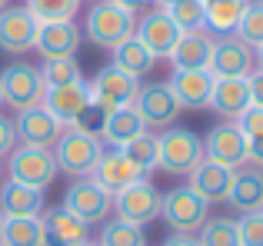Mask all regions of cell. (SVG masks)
<instances>
[{
	"mask_svg": "<svg viewBox=\"0 0 263 246\" xmlns=\"http://www.w3.org/2000/svg\"><path fill=\"white\" fill-rule=\"evenodd\" d=\"M90 180L97 183V187L103 190V193L117 196L120 190H127L130 183L143 180V173L134 167V163L123 156V150H114V147H103L100 160L93 163V170H90Z\"/></svg>",
	"mask_w": 263,
	"mask_h": 246,
	"instance_id": "obj_15",
	"label": "cell"
},
{
	"mask_svg": "<svg viewBox=\"0 0 263 246\" xmlns=\"http://www.w3.org/2000/svg\"><path fill=\"white\" fill-rule=\"evenodd\" d=\"M237 37L243 40L250 50H257L263 44V4H247L243 17H240V27H237Z\"/></svg>",
	"mask_w": 263,
	"mask_h": 246,
	"instance_id": "obj_36",
	"label": "cell"
},
{
	"mask_svg": "<svg viewBox=\"0 0 263 246\" xmlns=\"http://www.w3.org/2000/svg\"><path fill=\"white\" fill-rule=\"evenodd\" d=\"M240 127V133L247 136V140H253V136H263V107H257V104H250L243 113H240L237 120H233Z\"/></svg>",
	"mask_w": 263,
	"mask_h": 246,
	"instance_id": "obj_38",
	"label": "cell"
},
{
	"mask_svg": "<svg viewBox=\"0 0 263 246\" xmlns=\"http://www.w3.org/2000/svg\"><path fill=\"white\" fill-rule=\"evenodd\" d=\"M134 37L140 40L157 60H170V53H174L177 40L183 37V33H180V27L170 20V13L163 10V7H154V10H147V13L137 17Z\"/></svg>",
	"mask_w": 263,
	"mask_h": 246,
	"instance_id": "obj_11",
	"label": "cell"
},
{
	"mask_svg": "<svg viewBox=\"0 0 263 246\" xmlns=\"http://www.w3.org/2000/svg\"><path fill=\"white\" fill-rule=\"evenodd\" d=\"M50 150H53V160H57V170H60V173L80 180V176H90L93 163L100 160L103 140L97 133H90V130L64 127V133L57 136V143H53Z\"/></svg>",
	"mask_w": 263,
	"mask_h": 246,
	"instance_id": "obj_2",
	"label": "cell"
},
{
	"mask_svg": "<svg viewBox=\"0 0 263 246\" xmlns=\"http://www.w3.org/2000/svg\"><path fill=\"white\" fill-rule=\"evenodd\" d=\"M253 67H257V70H263V44L253 50Z\"/></svg>",
	"mask_w": 263,
	"mask_h": 246,
	"instance_id": "obj_44",
	"label": "cell"
},
{
	"mask_svg": "<svg viewBox=\"0 0 263 246\" xmlns=\"http://www.w3.org/2000/svg\"><path fill=\"white\" fill-rule=\"evenodd\" d=\"M206 70L213 73L217 80L223 77H250L257 67H253V50L237 37H213V50H210V60H206Z\"/></svg>",
	"mask_w": 263,
	"mask_h": 246,
	"instance_id": "obj_14",
	"label": "cell"
},
{
	"mask_svg": "<svg viewBox=\"0 0 263 246\" xmlns=\"http://www.w3.org/2000/svg\"><path fill=\"white\" fill-rule=\"evenodd\" d=\"M80 40H84V33L77 30V24L73 20H53V24H40L37 27V50L44 60L50 57H77L80 50Z\"/></svg>",
	"mask_w": 263,
	"mask_h": 246,
	"instance_id": "obj_20",
	"label": "cell"
},
{
	"mask_svg": "<svg viewBox=\"0 0 263 246\" xmlns=\"http://www.w3.org/2000/svg\"><path fill=\"white\" fill-rule=\"evenodd\" d=\"M137 90H140V80L130 77V73L117 70L114 64L100 67L90 80V100L100 113L120 110V107H130L137 100Z\"/></svg>",
	"mask_w": 263,
	"mask_h": 246,
	"instance_id": "obj_7",
	"label": "cell"
},
{
	"mask_svg": "<svg viewBox=\"0 0 263 246\" xmlns=\"http://www.w3.org/2000/svg\"><path fill=\"white\" fill-rule=\"evenodd\" d=\"M250 0H206V33L210 37H230L237 33L240 17H243Z\"/></svg>",
	"mask_w": 263,
	"mask_h": 246,
	"instance_id": "obj_29",
	"label": "cell"
},
{
	"mask_svg": "<svg viewBox=\"0 0 263 246\" xmlns=\"http://www.w3.org/2000/svg\"><path fill=\"white\" fill-rule=\"evenodd\" d=\"M47 93V84L40 77V67L33 64H10L0 70V100L10 107L13 113L40 107Z\"/></svg>",
	"mask_w": 263,
	"mask_h": 246,
	"instance_id": "obj_5",
	"label": "cell"
},
{
	"mask_svg": "<svg viewBox=\"0 0 263 246\" xmlns=\"http://www.w3.org/2000/svg\"><path fill=\"white\" fill-rule=\"evenodd\" d=\"M114 4H120V7H127V10H140V7H147V4H154V0H114Z\"/></svg>",
	"mask_w": 263,
	"mask_h": 246,
	"instance_id": "obj_43",
	"label": "cell"
},
{
	"mask_svg": "<svg viewBox=\"0 0 263 246\" xmlns=\"http://www.w3.org/2000/svg\"><path fill=\"white\" fill-rule=\"evenodd\" d=\"M64 210L73 213L80 223L93 227V223H107L110 220V213H114V196L103 193L90 176H80V180H73L70 187H67Z\"/></svg>",
	"mask_w": 263,
	"mask_h": 246,
	"instance_id": "obj_9",
	"label": "cell"
},
{
	"mask_svg": "<svg viewBox=\"0 0 263 246\" xmlns=\"http://www.w3.org/2000/svg\"><path fill=\"white\" fill-rule=\"evenodd\" d=\"M97 246H147V236H143V227H134L127 220H110L103 223Z\"/></svg>",
	"mask_w": 263,
	"mask_h": 246,
	"instance_id": "obj_35",
	"label": "cell"
},
{
	"mask_svg": "<svg viewBox=\"0 0 263 246\" xmlns=\"http://www.w3.org/2000/svg\"><path fill=\"white\" fill-rule=\"evenodd\" d=\"M160 246H200V240L197 233H170Z\"/></svg>",
	"mask_w": 263,
	"mask_h": 246,
	"instance_id": "obj_42",
	"label": "cell"
},
{
	"mask_svg": "<svg viewBox=\"0 0 263 246\" xmlns=\"http://www.w3.org/2000/svg\"><path fill=\"white\" fill-rule=\"evenodd\" d=\"M250 84L247 77H223L213 84V97H210V110L223 120H237L240 113L250 107Z\"/></svg>",
	"mask_w": 263,
	"mask_h": 246,
	"instance_id": "obj_22",
	"label": "cell"
},
{
	"mask_svg": "<svg viewBox=\"0 0 263 246\" xmlns=\"http://www.w3.org/2000/svg\"><path fill=\"white\" fill-rule=\"evenodd\" d=\"M237 233H240V246H263V210H257V213H240Z\"/></svg>",
	"mask_w": 263,
	"mask_h": 246,
	"instance_id": "obj_37",
	"label": "cell"
},
{
	"mask_svg": "<svg viewBox=\"0 0 263 246\" xmlns=\"http://www.w3.org/2000/svg\"><path fill=\"white\" fill-rule=\"evenodd\" d=\"M0 107H4V100H0Z\"/></svg>",
	"mask_w": 263,
	"mask_h": 246,
	"instance_id": "obj_51",
	"label": "cell"
},
{
	"mask_svg": "<svg viewBox=\"0 0 263 246\" xmlns=\"http://www.w3.org/2000/svg\"><path fill=\"white\" fill-rule=\"evenodd\" d=\"M197 240H200V246H240L237 220H230V216L210 220V216H206V223L197 230Z\"/></svg>",
	"mask_w": 263,
	"mask_h": 246,
	"instance_id": "obj_33",
	"label": "cell"
},
{
	"mask_svg": "<svg viewBox=\"0 0 263 246\" xmlns=\"http://www.w3.org/2000/svg\"><path fill=\"white\" fill-rule=\"evenodd\" d=\"M44 220V233H47V246H73L90 240V227L80 223L73 213H67L64 207H53L47 213H40Z\"/></svg>",
	"mask_w": 263,
	"mask_h": 246,
	"instance_id": "obj_24",
	"label": "cell"
},
{
	"mask_svg": "<svg viewBox=\"0 0 263 246\" xmlns=\"http://www.w3.org/2000/svg\"><path fill=\"white\" fill-rule=\"evenodd\" d=\"M160 196L163 193L154 183L137 180L114 196V213H117V220H127L134 227H147V223H154L160 216Z\"/></svg>",
	"mask_w": 263,
	"mask_h": 246,
	"instance_id": "obj_10",
	"label": "cell"
},
{
	"mask_svg": "<svg viewBox=\"0 0 263 246\" xmlns=\"http://www.w3.org/2000/svg\"><path fill=\"white\" fill-rule=\"evenodd\" d=\"M247 84H250V100L257 107H263V70H253L250 77H247Z\"/></svg>",
	"mask_w": 263,
	"mask_h": 246,
	"instance_id": "obj_41",
	"label": "cell"
},
{
	"mask_svg": "<svg viewBox=\"0 0 263 246\" xmlns=\"http://www.w3.org/2000/svg\"><path fill=\"white\" fill-rule=\"evenodd\" d=\"M40 77H44L47 90H50V87H67V84L84 80V70H80L77 57H50L40 67Z\"/></svg>",
	"mask_w": 263,
	"mask_h": 246,
	"instance_id": "obj_32",
	"label": "cell"
},
{
	"mask_svg": "<svg viewBox=\"0 0 263 246\" xmlns=\"http://www.w3.org/2000/svg\"><path fill=\"white\" fill-rule=\"evenodd\" d=\"M157 143H160V160H157V170L170 176H190V170L200 167L203 160V140L193 133L190 127H167L157 133Z\"/></svg>",
	"mask_w": 263,
	"mask_h": 246,
	"instance_id": "obj_3",
	"label": "cell"
},
{
	"mask_svg": "<svg viewBox=\"0 0 263 246\" xmlns=\"http://www.w3.org/2000/svg\"><path fill=\"white\" fill-rule=\"evenodd\" d=\"M210 216V203L197 196L190 187H174L160 196V220L167 223L174 233H197Z\"/></svg>",
	"mask_w": 263,
	"mask_h": 246,
	"instance_id": "obj_6",
	"label": "cell"
},
{
	"mask_svg": "<svg viewBox=\"0 0 263 246\" xmlns=\"http://www.w3.org/2000/svg\"><path fill=\"white\" fill-rule=\"evenodd\" d=\"M17 127H13V120L10 117H0V160L4 156H10V150L17 147Z\"/></svg>",
	"mask_w": 263,
	"mask_h": 246,
	"instance_id": "obj_39",
	"label": "cell"
},
{
	"mask_svg": "<svg viewBox=\"0 0 263 246\" xmlns=\"http://www.w3.org/2000/svg\"><path fill=\"white\" fill-rule=\"evenodd\" d=\"M57 160H53V150L47 147H27V143H17L7 156V180H17L24 187L33 190H47L53 180H57Z\"/></svg>",
	"mask_w": 263,
	"mask_h": 246,
	"instance_id": "obj_4",
	"label": "cell"
},
{
	"mask_svg": "<svg viewBox=\"0 0 263 246\" xmlns=\"http://www.w3.org/2000/svg\"><path fill=\"white\" fill-rule=\"evenodd\" d=\"M0 180H4V167H0Z\"/></svg>",
	"mask_w": 263,
	"mask_h": 246,
	"instance_id": "obj_48",
	"label": "cell"
},
{
	"mask_svg": "<svg viewBox=\"0 0 263 246\" xmlns=\"http://www.w3.org/2000/svg\"><path fill=\"white\" fill-rule=\"evenodd\" d=\"M247 163L263 170V136H253V140H247Z\"/></svg>",
	"mask_w": 263,
	"mask_h": 246,
	"instance_id": "obj_40",
	"label": "cell"
},
{
	"mask_svg": "<svg viewBox=\"0 0 263 246\" xmlns=\"http://www.w3.org/2000/svg\"><path fill=\"white\" fill-rule=\"evenodd\" d=\"M84 0H24V7L40 20V24H53V20H73Z\"/></svg>",
	"mask_w": 263,
	"mask_h": 246,
	"instance_id": "obj_34",
	"label": "cell"
},
{
	"mask_svg": "<svg viewBox=\"0 0 263 246\" xmlns=\"http://www.w3.org/2000/svg\"><path fill=\"white\" fill-rule=\"evenodd\" d=\"M253 4H263V0H253Z\"/></svg>",
	"mask_w": 263,
	"mask_h": 246,
	"instance_id": "obj_49",
	"label": "cell"
},
{
	"mask_svg": "<svg viewBox=\"0 0 263 246\" xmlns=\"http://www.w3.org/2000/svg\"><path fill=\"white\" fill-rule=\"evenodd\" d=\"M227 203H230L237 213H257L263 210V170L260 167H240L233 173V187L227 193Z\"/></svg>",
	"mask_w": 263,
	"mask_h": 246,
	"instance_id": "obj_21",
	"label": "cell"
},
{
	"mask_svg": "<svg viewBox=\"0 0 263 246\" xmlns=\"http://www.w3.org/2000/svg\"><path fill=\"white\" fill-rule=\"evenodd\" d=\"M44 190L24 187L17 180H0V216H40Z\"/></svg>",
	"mask_w": 263,
	"mask_h": 246,
	"instance_id": "obj_25",
	"label": "cell"
},
{
	"mask_svg": "<svg viewBox=\"0 0 263 246\" xmlns=\"http://www.w3.org/2000/svg\"><path fill=\"white\" fill-rule=\"evenodd\" d=\"M170 13V20L180 27V33H197L206 30V0H174L170 7H163Z\"/></svg>",
	"mask_w": 263,
	"mask_h": 246,
	"instance_id": "obj_31",
	"label": "cell"
},
{
	"mask_svg": "<svg viewBox=\"0 0 263 246\" xmlns=\"http://www.w3.org/2000/svg\"><path fill=\"white\" fill-rule=\"evenodd\" d=\"M233 173H237V170L220 167V163H213V160L203 156L200 167L190 170L186 187H190L197 196H203L210 207H213V203H227V193H230V187H233Z\"/></svg>",
	"mask_w": 263,
	"mask_h": 246,
	"instance_id": "obj_19",
	"label": "cell"
},
{
	"mask_svg": "<svg viewBox=\"0 0 263 246\" xmlns=\"http://www.w3.org/2000/svg\"><path fill=\"white\" fill-rule=\"evenodd\" d=\"M203 156L230 170L247 167V136L240 133V127L233 120L213 123L203 136Z\"/></svg>",
	"mask_w": 263,
	"mask_h": 246,
	"instance_id": "obj_12",
	"label": "cell"
},
{
	"mask_svg": "<svg viewBox=\"0 0 263 246\" xmlns=\"http://www.w3.org/2000/svg\"><path fill=\"white\" fill-rule=\"evenodd\" d=\"M210 50H213V37L206 30L183 33L177 40L174 53H170V64H174V70H197V67H206Z\"/></svg>",
	"mask_w": 263,
	"mask_h": 246,
	"instance_id": "obj_26",
	"label": "cell"
},
{
	"mask_svg": "<svg viewBox=\"0 0 263 246\" xmlns=\"http://www.w3.org/2000/svg\"><path fill=\"white\" fill-rule=\"evenodd\" d=\"M110 53H114V60H110V64H114L117 70H123V73H130V77H137V80L147 77V73L157 67V57H154V53H150L137 37H127L123 44H117Z\"/></svg>",
	"mask_w": 263,
	"mask_h": 246,
	"instance_id": "obj_28",
	"label": "cell"
},
{
	"mask_svg": "<svg viewBox=\"0 0 263 246\" xmlns=\"http://www.w3.org/2000/svg\"><path fill=\"white\" fill-rule=\"evenodd\" d=\"M137 13L127 7L114 4V0H93V7L84 13V37L100 50H114L127 37H134Z\"/></svg>",
	"mask_w": 263,
	"mask_h": 246,
	"instance_id": "obj_1",
	"label": "cell"
},
{
	"mask_svg": "<svg viewBox=\"0 0 263 246\" xmlns=\"http://www.w3.org/2000/svg\"><path fill=\"white\" fill-rule=\"evenodd\" d=\"M134 110L140 113L143 127L154 130V133L174 127L177 117H180V104H177L174 90L167 87V80H157V84H140L137 100H134Z\"/></svg>",
	"mask_w": 263,
	"mask_h": 246,
	"instance_id": "obj_8",
	"label": "cell"
},
{
	"mask_svg": "<svg viewBox=\"0 0 263 246\" xmlns=\"http://www.w3.org/2000/svg\"><path fill=\"white\" fill-rule=\"evenodd\" d=\"M40 107H47L64 127H73V123L93 107V100H90V84L87 80H77V84H67V87H50V90L44 93V100H40Z\"/></svg>",
	"mask_w": 263,
	"mask_h": 246,
	"instance_id": "obj_17",
	"label": "cell"
},
{
	"mask_svg": "<svg viewBox=\"0 0 263 246\" xmlns=\"http://www.w3.org/2000/svg\"><path fill=\"white\" fill-rule=\"evenodd\" d=\"M213 77L206 67H197V70H174L167 80V87L174 90L180 110H206L210 107V97H213Z\"/></svg>",
	"mask_w": 263,
	"mask_h": 246,
	"instance_id": "obj_16",
	"label": "cell"
},
{
	"mask_svg": "<svg viewBox=\"0 0 263 246\" xmlns=\"http://www.w3.org/2000/svg\"><path fill=\"white\" fill-rule=\"evenodd\" d=\"M0 223H4V216H0Z\"/></svg>",
	"mask_w": 263,
	"mask_h": 246,
	"instance_id": "obj_50",
	"label": "cell"
},
{
	"mask_svg": "<svg viewBox=\"0 0 263 246\" xmlns=\"http://www.w3.org/2000/svg\"><path fill=\"white\" fill-rule=\"evenodd\" d=\"M73 246H97V243H90V240H84V243H73Z\"/></svg>",
	"mask_w": 263,
	"mask_h": 246,
	"instance_id": "obj_46",
	"label": "cell"
},
{
	"mask_svg": "<svg viewBox=\"0 0 263 246\" xmlns=\"http://www.w3.org/2000/svg\"><path fill=\"white\" fill-rule=\"evenodd\" d=\"M0 246H47L44 220L40 216H4Z\"/></svg>",
	"mask_w": 263,
	"mask_h": 246,
	"instance_id": "obj_27",
	"label": "cell"
},
{
	"mask_svg": "<svg viewBox=\"0 0 263 246\" xmlns=\"http://www.w3.org/2000/svg\"><path fill=\"white\" fill-rule=\"evenodd\" d=\"M13 127H17L20 143H27V147H47V150L64 133V123L53 117L47 107H30V110L13 113Z\"/></svg>",
	"mask_w": 263,
	"mask_h": 246,
	"instance_id": "obj_18",
	"label": "cell"
},
{
	"mask_svg": "<svg viewBox=\"0 0 263 246\" xmlns=\"http://www.w3.org/2000/svg\"><path fill=\"white\" fill-rule=\"evenodd\" d=\"M123 156H127V160L134 163L143 176H147L150 170H157V160H160V143H157V133H154V130H143L140 136H134V140L123 147Z\"/></svg>",
	"mask_w": 263,
	"mask_h": 246,
	"instance_id": "obj_30",
	"label": "cell"
},
{
	"mask_svg": "<svg viewBox=\"0 0 263 246\" xmlns=\"http://www.w3.org/2000/svg\"><path fill=\"white\" fill-rule=\"evenodd\" d=\"M4 7H10V0H0V10H4Z\"/></svg>",
	"mask_w": 263,
	"mask_h": 246,
	"instance_id": "obj_47",
	"label": "cell"
},
{
	"mask_svg": "<svg viewBox=\"0 0 263 246\" xmlns=\"http://www.w3.org/2000/svg\"><path fill=\"white\" fill-rule=\"evenodd\" d=\"M143 120H140V113L134 110V104L130 107H120V110H110V113H103V123H100V140H103V147H114V150H123L134 136H140L143 133Z\"/></svg>",
	"mask_w": 263,
	"mask_h": 246,
	"instance_id": "obj_23",
	"label": "cell"
},
{
	"mask_svg": "<svg viewBox=\"0 0 263 246\" xmlns=\"http://www.w3.org/2000/svg\"><path fill=\"white\" fill-rule=\"evenodd\" d=\"M37 27H40V20L33 17L24 4L4 7V10H0V50H4L7 57H24V53L33 50V44H37Z\"/></svg>",
	"mask_w": 263,
	"mask_h": 246,
	"instance_id": "obj_13",
	"label": "cell"
},
{
	"mask_svg": "<svg viewBox=\"0 0 263 246\" xmlns=\"http://www.w3.org/2000/svg\"><path fill=\"white\" fill-rule=\"evenodd\" d=\"M154 4H157V7H170V4H174V0H154Z\"/></svg>",
	"mask_w": 263,
	"mask_h": 246,
	"instance_id": "obj_45",
	"label": "cell"
}]
</instances>
